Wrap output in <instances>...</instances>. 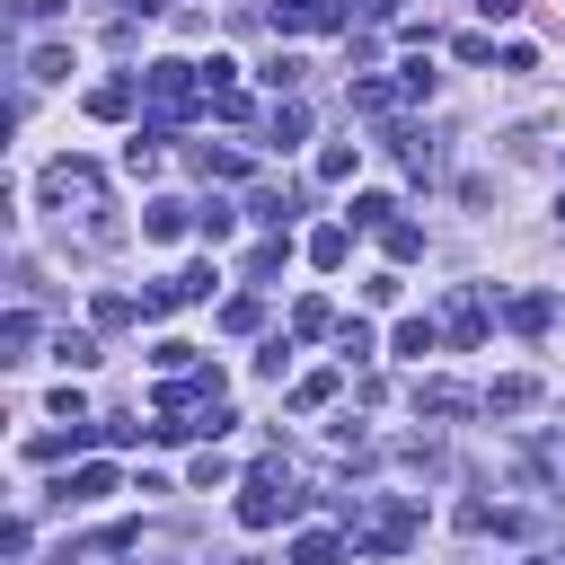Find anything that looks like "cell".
I'll return each instance as SVG.
<instances>
[{
  "mask_svg": "<svg viewBox=\"0 0 565 565\" xmlns=\"http://www.w3.org/2000/svg\"><path fill=\"white\" fill-rule=\"evenodd\" d=\"M141 98H151V115L160 124H177V115H194L203 98H212V80H203V62H151V71H141Z\"/></svg>",
  "mask_w": 565,
  "mask_h": 565,
  "instance_id": "1",
  "label": "cell"
},
{
  "mask_svg": "<svg viewBox=\"0 0 565 565\" xmlns=\"http://www.w3.org/2000/svg\"><path fill=\"white\" fill-rule=\"evenodd\" d=\"M45 203H62V212L80 203V222H89L98 239H115V222H106V186H98L89 160H53V168H45Z\"/></svg>",
  "mask_w": 565,
  "mask_h": 565,
  "instance_id": "2",
  "label": "cell"
},
{
  "mask_svg": "<svg viewBox=\"0 0 565 565\" xmlns=\"http://www.w3.org/2000/svg\"><path fill=\"white\" fill-rule=\"evenodd\" d=\"M186 301H212V265H186V274L151 282V292H141V318H168V310H186Z\"/></svg>",
  "mask_w": 565,
  "mask_h": 565,
  "instance_id": "3",
  "label": "cell"
},
{
  "mask_svg": "<svg viewBox=\"0 0 565 565\" xmlns=\"http://www.w3.org/2000/svg\"><path fill=\"white\" fill-rule=\"evenodd\" d=\"M292 504H301V494H282V486H274V468H265V477H248V494H239V522H248V530H274Z\"/></svg>",
  "mask_w": 565,
  "mask_h": 565,
  "instance_id": "4",
  "label": "cell"
},
{
  "mask_svg": "<svg viewBox=\"0 0 565 565\" xmlns=\"http://www.w3.org/2000/svg\"><path fill=\"white\" fill-rule=\"evenodd\" d=\"M274 27H292V36H327V27H344V0H274Z\"/></svg>",
  "mask_w": 565,
  "mask_h": 565,
  "instance_id": "5",
  "label": "cell"
},
{
  "mask_svg": "<svg viewBox=\"0 0 565 565\" xmlns=\"http://www.w3.org/2000/svg\"><path fill=\"white\" fill-rule=\"evenodd\" d=\"M468 406H477V398H468L460 380H415V415H442V424H451V415H468Z\"/></svg>",
  "mask_w": 565,
  "mask_h": 565,
  "instance_id": "6",
  "label": "cell"
},
{
  "mask_svg": "<svg viewBox=\"0 0 565 565\" xmlns=\"http://www.w3.org/2000/svg\"><path fill=\"white\" fill-rule=\"evenodd\" d=\"M486 406H494V415H522V406H539V380H530V372L494 380V389H486Z\"/></svg>",
  "mask_w": 565,
  "mask_h": 565,
  "instance_id": "7",
  "label": "cell"
},
{
  "mask_svg": "<svg viewBox=\"0 0 565 565\" xmlns=\"http://www.w3.org/2000/svg\"><path fill=\"white\" fill-rule=\"evenodd\" d=\"M186 222H194V212H186V203H168V194H160V203H151V212H141V239H177V230H186Z\"/></svg>",
  "mask_w": 565,
  "mask_h": 565,
  "instance_id": "8",
  "label": "cell"
},
{
  "mask_svg": "<svg viewBox=\"0 0 565 565\" xmlns=\"http://www.w3.org/2000/svg\"><path fill=\"white\" fill-rule=\"evenodd\" d=\"M89 115H98V124H124V115H133V80H106V89H89Z\"/></svg>",
  "mask_w": 565,
  "mask_h": 565,
  "instance_id": "9",
  "label": "cell"
},
{
  "mask_svg": "<svg viewBox=\"0 0 565 565\" xmlns=\"http://www.w3.org/2000/svg\"><path fill=\"white\" fill-rule=\"evenodd\" d=\"M504 318H513V327H522V336H539V327H548V318H556V301H548V292H522V301H513V310H504Z\"/></svg>",
  "mask_w": 565,
  "mask_h": 565,
  "instance_id": "10",
  "label": "cell"
},
{
  "mask_svg": "<svg viewBox=\"0 0 565 565\" xmlns=\"http://www.w3.org/2000/svg\"><path fill=\"white\" fill-rule=\"evenodd\" d=\"M451 336H460V344H477V336H486V301H477V292H460V301H451Z\"/></svg>",
  "mask_w": 565,
  "mask_h": 565,
  "instance_id": "11",
  "label": "cell"
},
{
  "mask_svg": "<svg viewBox=\"0 0 565 565\" xmlns=\"http://www.w3.org/2000/svg\"><path fill=\"white\" fill-rule=\"evenodd\" d=\"M27 344H36V318L10 310V327H0V363H27Z\"/></svg>",
  "mask_w": 565,
  "mask_h": 565,
  "instance_id": "12",
  "label": "cell"
},
{
  "mask_svg": "<svg viewBox=\"0 0 565 565\" xmlns=\"http://www.w3.org/2000/svg\"><path fill=\"white\" fill-rule=\"evenodd\" d=\"M248 222H265V230H282V222H292V194H274V186H256V203H248Z\"/></svg>",
  "mask_w": 565,
  "mask_h": 565,
  "instance_id": "13",
  "label": "cell"
},
{
  "mask_svg": "<svg viewBox=\"0 0 565 565\" xmlns=\"http://www.w3.org/2000/svg\"><path fill=\"white\" fill-rule=\"evenodd\" d=\"M344 256H353V230H318V239H310V265H327V274H336Z\"/></svg>",
  "mask_w": 565,
  "mask_h": 565,
  "instance_id": "14",
  "label": "cell"
},
{
  "mask_svg": "<svg viewBox=\"0 0 565 565\" xmlns=\"http://www.w3.org/2000/svg\"><path fill=\"white\" fill-rule=\"evenodd\" d=\"M62 494H71V504H98V494H115V468H80Z\"/></svg>",
  "mask_w": 565,
  "mask_h": 565,
  "instance_id": "15",
  "label": "cell"
},
{
  "mask_svg": "<svg viewBox=\"0 0 565 565\" xmlns=\"http://www.w3.org/2000/svg\"><path fill=\"white\" fill-rule=\"evenodd\" d=\"M434 344H442V327H434V318H406V327H398V353H415V363H424Z\"/></svg>",
  "mask_w": 565,
  "mask_h": 565,
  "instance_id": "16",
  "label": "cell"
},
{
  "mask_svg": "<svg viewBox=\"0 0 565 565\" xmlns=\"http://www.w3.org/2000/svg\"><path fill=\"white\" fill-rule=\"evenodd\" d=\"M389 106H398L389 80H353V115H389Z\"/></svg>",
  "mask_w": 565,
  "mask_h": 565,
  "instance_id": "17",
  "label": "cell"
},
{
  "mask_svg": "<svg viewBox=\"0 0 565 565\" xmlns=\"http://www.w3.org/2000/svg\"><path fill=\"white\" fill-rule=\"evenodd\" d=\"M389 212H398L389 194H353V230H389Z\"/></svg>",
  "mask_w": 565,
  "mask_h": 565,
  "instance_id": "18",
  "label": "cell"
},
{
  "mask_svg": "<svg viewBox=\"0 0 565 565\" xmlns=\"http://www.w3.org/2000/svg\"><path fill=\"white\" fill-rule=\"evenodd\" d=\"M336 556H344V548H336L327 530H310V539H292V565H336Z\"/></svg>",
  "mask_w": 565,
  "mask_h": 565,
  "instance_id": "19",
  "label": "cell"
},
{
  "mask_svg": "<svg viewBox=\"0 0 565 565\" xmlns=\"http://www.w3.org/2000/svg\"><path fill=\"white\" fill-rule=\"evenodd\" d=\"M265 133H274V141H282V151H292V141H301V133H310V115H301V106H292V98H282V106H274V124H265Z\"/></svg>",
  "mask_w": 565,
  "mask_h": 565,
  "instance_id": "20",
  "label": "cell"
},
{
  "mask_svg": "<svg viewBox=\"0 0 565 565\" xmlns=\"http://www.w3.org/2000/svg\"><path fill=\"white\" fill-rule=\"evenodd\" d=\"M194 230H203V239H230V230H239V212H230V203H203V212H194Z\"/></svg>",
  "mask_w": 565,
  "mask_h": 565,
  "instance_id": "21",
  "label": "cell"
},
{
  "mask_svg": "<svg viewBox=\"0 0 565 565\" xmlns=\"http://www.w3.org/2000/svg\"><path fill=\"white\" fill-rule=\"evenodd\" d=\"M380 239H389V256H398V265H406V256H424V230H415V222H389Z\"/></svg>",
  "mask_w": 565,
  "mask_h": 565,
  "instance_id": "22",
  "label": "cell"
},
{
  "mask_svg": "<svg viewBox=\"0 0 565 565\" xmlns=\"http://www.w3.org/2000/svg\"><path fill=\"white\" fill-rule=\"evenodd\" d=\"M327 327H336L327 301H301V310H292V336H327Z\"/></svg>",
  "mask_w": 565,
  "mask_h": 565,
  "instance_id": "23",
  "label": "cell"
},
{
  "mask_svg": "<svg viewBox=\"0 0 565 565\" xmlns=\"http://www.w3.org/2000/svg\"><path fill=\"white\" fill-rule=\"evenodd\" d=\"M318 177H327V186H344V177H353V151H344V141H327V151H318Z\"/></svg>",
  "mask_w": 565,
  "mask_h": 565,
  "instance_id": "24",
  "label": "cell"
},
{
  "mask_svg": "<svg viewBox=\"0 0 565 565\" xmlns=\"http://www.w3.org/2000/svg\"><path fill=\"white\" fill-rule=\"evenodd\" d=\"M327 398H336V372H310V380L292 389V406H327Z\"/></svg>",
  "mask_w": 565,
  "mask_h": 565,
  "instance_id": "25",
  "label": "cell"
},
{
  "mask_svg": "<svg viewBox=\"0 0 565 565\" xmlns=\"http://www.w3.org/2000/svg\"><path fill=\"white\" fill-rule=\"evenodd\" d=\"M62 71H71V53H62V45H45V53L27 62V80H62Z\"/></svg>",
  "mask_w": 565,
  "mask_h": 565,
  "instance_id": "26",
  "label": "cell"
},
{
  "mask_svg": "<svg viewBox=\"0 0 565 565\" xmlns=\"http://www.w3.org/2000/svg\"><path fill=\"white\" fill-rule=\"evenodd\" d=\"M477 10H486V18H513V10H522V0H477Z\"/></svg>",
  "mask_w": 565,
  "mask_h": 565,
  "instance_id": "27",
  "label": "cell"
},
{
  "mask_svg": "<svg viewBox=\"0 0 565 565\" xmlns=\"http://www.w3.org/2000/svg\"><path fill=\"white\" fill-rule=\"evenodd\" d=\"M115 10H160V0H115Z\"/></svg>",
  "mask_w": 565,
  "mask_h": 565,
  "instance_id": "28",
  "label": "cell"
},
{
  "mask_svg": "<svg viewBox=\"0 0 565 565\" xmlns=\"http://www.w3.org/2000/svg\"><path fill=\"white\" fill-rule=\"evenodd\" d=\"M239 565H265V556H239Z\"/></svg>",
  "mask_w": 565,
  "mask_h": 565,
  "instance_id": "29",
  "label": "cell"
},
{
  "mask_svg": "<svg viewBox=\"0 0 565 565\" xmlns=\"http://www.w3.org/2000/svg\"><path fill=\"white\" fill-rule=\"evenodd\" d=\"M160 10H177V0H160Z\"/></svg>",
  "mask_w": 565,
  "mask_h": 565,
  "instance_id": "30",
  "label": "cell"
},
{
  "mask_svg": "<svg viewBox=\"0 0 565 565\" xmlns=\"http://www.w3.org/2000/svg\"><path fill=\"white\" fill-rule=\"evenodd\" d=\"M530 565H548V556H530Z\"/></svg>",
  "mask_w": 565,
  "mask_h": 565,
  "instance_id": "31",
  "label": "cell"
},
{
  "mask_svg": "<svg viewBox=\"0 0 565 565\" xmlns=\"http://www.w3.org/2000/svg\"><path fill=\"white\" fill-rule=\"evenodd\" d=\"M556 212H565V203H556Z\"/></svg>",
  "mask_w": 565,
  "mask_h": 565,
  "instance_id": "32",
  "label": "cell"
}]
</instances>
